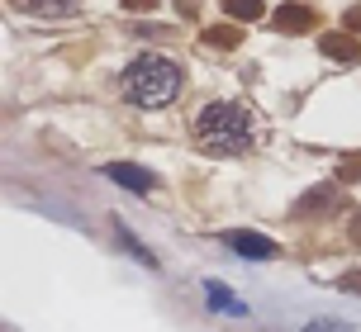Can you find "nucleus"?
Listing matches in <instances>:
<instances>
[{
	"label": "nucleus",
	"instance_id": "3",
	"mask_svg": "<svg viewBox=\"0 0 361 332\" xmlns=\"http://www.w3.org/2000/svg\"><path fill=\"white\" fill-rule=\"evenodd\" d=\"M105 176L109 181H119L124 185V190H133V195H152V190H157V176H152V171H143V166H133V162H114V166H105Z\"/></svg>",
	"mask_w": 361,
	"mask_h": 332
},
{
	"label": "nucleus",
	"instance_id": "12",
	"mask_svg": "<svg viewBox=\"0 0 361 332\" xmlns=\"http://www.w3.org/2000/svg\"><path fill=\"white\" fill-rule=\"evenodd\" d=\"M343 29H347V34H361V5H352V10H347Z\"/></svg>",
	"mask_w": 361,
	"mask_h": 332
},
{
	"label": "nucleus",
	"instance_id": "4",
	"mask_svg": "<svg viewBox=\"0 0 361 332\" xmlns=\"http://www.w3.org/2000/svg\"><path fill=\"white\" fill-rule=\"evenodd\" d=\"M314 10L309 5H300V0H290V5H281L276 15H271V29L276 34H305V29H314Z\"/></svg>",
	"mask_w": 361,
	"mask_h": 332
},
{
	"label": "nucleus",
	"instance_id": "15",
	"mask_svg": "<svg viewBox=\"0 0 361 332\" xmlns=\"http://www.w3.org/2000/svg\"><path fill=\"white\" fill-rule=\"evenodd\" d=\"M352 238L361 242V209H357V214H352Z\"/></svg>",
	"mask_w": 361,
	"mask_h": 332
},
{
	"label": "nucleus",
	"instance_id": "10",
	"mask_svg": "<svg viewBox=\"0 0 361 332\" xmlns=\"http://www.w3.org/2000/svg\"><path fill=\"white\" fill-rule=\"evenodd\" d=\"M224 15H233V19H262V15H267V5H262V0H224Z\"/></svg>",
	"mask_w": 361,
	"mask_h": 332
},
{
	"label": "nucleus",
	"instance_id": "1",
	"mask_svg": "<svg viewBox=\"0 0 361 332\" xmlns=\"http://www.w3.org/2000/svg\"><path fill=\"white\" fill-rule=\"evenodd\" d=\"M190 143L204 157H243L257 148V119L238 100H209L190 124Z\"/></svg>",
	"mask_w": 361,
	"mask_h": 332
},
{
	"label": "nucleus",
	"instance_id": "14",
	"mask_svg": "<svg viewBox=\"0 0 361 332\" xmlns=\"http://www.w3.org/2000/svg\"><path fill=\"white\" fill-rule=\"evenodd\" d=\"M128 10H138V15H143V10H157V0H124Z\"/></svg>",
	"mask_w": 361,
	"mask_h": 332
},
{
	"label": "nucleus",
	"instance_id": "7",
	"mask_svg": "<svg viewBox=\"0 0 361 332\" xmlns=\"http://www.w3.org/2000/svg\"><path fill=\"white\" fill-rule=\"evenodd\" d=\"M228 247L233 252H243V257H252V261H267V257H276V242L271 238H257V233H228Z\"/></svg>",
	"mask_w": 361,
	"mask_h": 332
},
{
	"label": "nucleus",
	"instance_id": "11",
	"mask_svg": "<svg viewBox=\"0 0 361 332\" xmlns=\"http://www.w3.org/2000/svg\"><path fill=\"white\" fill-rule=\"evenodd\" d=\"M209 304H214L219 314H247V309H243V304H238V299L228 295L224 285H209Z\"/></svg>",
	"mask_w": 361,
	"mask_h": 332
},
{
	"label": "nucleus",
	"instance_id": "5",
	"mask_svg": "<svg viewBox=\"0 0 361 332\" xmlns=\"http://www.w3.org/2000/svg\"><path fill=\"white\" fill-rule=\"evenodd\" d=\"M24 15H38V19H72L81 15V0H15Z\"/></svg>",
	"mask_w": 361,
	"mask_h": 332
},
{
	"label": "nucleus",
	"instance_id": "2",
	"mask_svg": "<svg viewBox=\"0 0 361 332\" xmlns=\"http://www.w3.org/2000/svg\"><path fill=\"white\" fill-rule=\"evenodd\" d=\"M180 81H185L180 62H171L162 53H138L119 72V95L128 105H138V110H166L180 95Z\"/></svg>",
	"mask_w": 361,
	"mask_h": 332
},
{
	"label": "nucleus",
	"instance_id": "13",
	"mask_svg": "<svg viewBox=\"0 0 361 332\" xmlns=\"http://www.w3.org/2000/svg\"><path fill=\"white\" fill-rule=\"evenodd\" d=\"M338 285H343V290H357V295H361V271H352V276H343Z\"/></svg>",
	"mask_w": 361,
	"mask_h": 332
},
{
	"label": "nucleus",
	"instance_id": "6",
	"mask_svg": "<svg viewBox=\"0 0 361 332\" xmlns=\"http://www.w3.org/2000/svg\"><path fill=\"white\" fill-rule=\"evenodd\" d=\"M319 48H324V57H333V62H361V43L357 34H324L319 38Z\"/></svg>",
	"mask_w": 361,
	"mask_h": 332
},
{
	"label": "nucleus",
	"instance_id": "9",
	"mask_svg": "<svg viewBox=\"0 0 361 332\" xmlns=\"http://www.w3.org/2000/svg\"><path fill=\"white\" fill-rule=\"evenodd\" d=\"M204 43L219 48V53H233L238 43H243V34H238L233 24H219V29H204Z\"/></svg>",
	"mask_w": 361,
	"mask_h": 332
},
{
	"label": "nucleus",
	"instance_id": "8",
	"mask_svg": "<svg viewBox=\"0 0 361 332\" xmlns=\"http://www.w3.org/2000/svg\"><path fill=\"white\" fill-rule=\"evenodd\" d=\"M333 204H338V190H333V185H319V190H309V200L295 204V214H324Z\"/></svg>",
	"mask_w": 361,
	"mask_h": 332
}]
</instances>
